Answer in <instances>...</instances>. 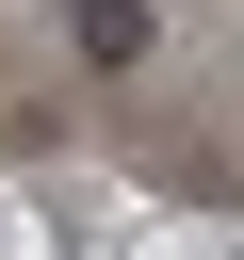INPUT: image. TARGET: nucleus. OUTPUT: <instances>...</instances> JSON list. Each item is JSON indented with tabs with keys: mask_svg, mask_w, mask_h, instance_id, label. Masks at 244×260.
Masks as SVG:
<instances>
[{
	"mask_svg": "<svg viewBox=\"0 0 244 260\" xmlns=\"http://www.w3.org/2000/svg\"><path fill=\"white\" fill-rule=\"evenodd\" d=\"M65 32H81V65H146V0H65Z\"/></svg>",
	"mask_w": 244,
	"mask_h": 260,
	"instance_id": "nucleus-1",
	"label": "nucleus"
}]
</instances>
